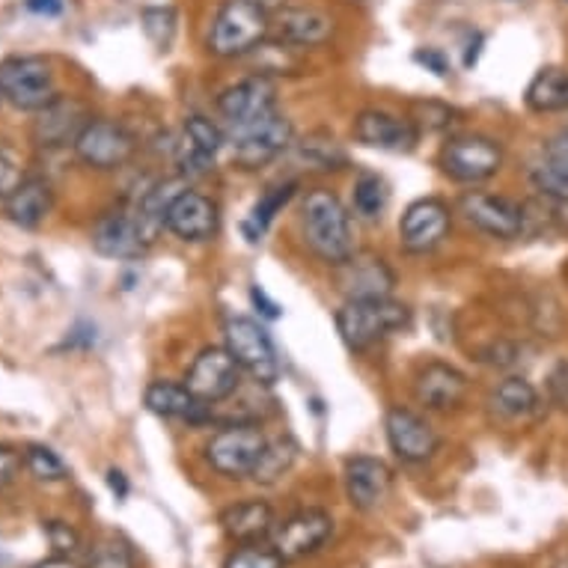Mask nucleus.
<instances>
[{
    "mask_svg": "<svg viewBox=\"0 0 568 568\" xmlns=\"http://www.w3.org/2000/svg\"><path fill=\"white\" fill-rule=\"evenodd\" d=\"M301 233H304L310 251L334 268L354 256L352 217L345 212L343 200L327 187H316L304 196Z\"/></svg>",
    "mask_w": 568,
    "mask_h": 568,
    "instance_id": "f257e3e1",
    "label": "nucleus"
},
{
    "mask_svg": "<svg viewBox=\"0 0 568 568\" xmlns=\"http://www.w3.org/2000/svg\"><path fill=\"white\" fill-rule=\"evenodd\" d=\"M271 12L260 0H224L209 30V54L221 60L253 54L268 39Z\"/></svg>",
    "mask_w": 568,
    "mask_h": 568,
    "instance_id": "f03ea898",
    "label": "nucleus"
},
{
    "mask_svg": "<svg viewBox=\"0 0 568 568\" xmlns=\"http://www.w3.org/2000/svg\"><path fill=\"white\" fill-rule=\"evenodd\" d=\"M410 325V310L393 298L345 301L336 313V331L352 352H366Z\"/></svg>",
    "mask_w": 568,
    "mask_h": 568,
    "instance_id": "7ed1b4c3",
    "label": "nucleus"
},
{
    "mask_svg": "<svg viewBox=\"0 0 568 568\" xmlns=\"http://www.w3.org/2000/svg\"><path fill=\"white\" fill-rule=\"evenodd\" d=\"M265 444L260 423H224L205 444V462L224 479H244L260 465Z\"/></svg>",
    "mask_w": 568,
    "mask_h": 568,
    "instance_id": "20e7f679",
    "label": "nucleus"
},
{
    "mask_svg": "<svg viewBox=\"0 0 568 568\" xmlns=\"http://www.w3.org/2000/svg\"><path fill=\"white\" fill-rule=\"evenodd\" d=\"M0 95L19 111L39 113L60 99L51 65L42 57H12L0 63Z\"/></svg>",
    "mask_w": 568,
    "mask_h": 568,
    "instance_id": "39448f33",
    "label": "nucleus"
},
{
    "mask_svg": "<svg viewBox=\"0 0 568 568\" xmlns=\"http://www.w3.org/2000/svg\"><path fill=\"white\" fill-rule=\"evenodd\" d=\"M230 150H233V161L244 170H260L265 164L283 155V152L295 146V125L290 116H283L280 111L268 113L265 120L244 125V129L230 131Z\"/></svg>",
    "mask_w": 568,
    "mask_h": 568,
    "instance_id": "423d86ee",
    "label": "nucleus"
},
{
    "mask_svg": "<svg viewBox=\"0 0 568 568\" xmlns=\"http://www.w3.org/2000/svg\"><path fill=\"white\" fill-rule=\"evenodd\" d=\"M224 339L230 354L239 361V366H242L244 373L251 375L253 382L262 384V387H271V384L277 382V352H274V343H271L268 331H265L256 318L230 316L224 322Z\"/></svg>",
    "mask_w": 568,
    "mask_h": 568,
    "instance_id": "0eeeda50",
    "label": "nucleus"
},
{
    "mask_svg": "<svg viewBox=\"0 0 568 568\" xmlns=\"http://www.w3.org/2000/svg\"><path fill=\"white\" fill-rule=\"evenodd\" d=\"M242 373L244 369L226 345H205L203 352L194 357V364L187 366L185 387L194 393L196 399L215 408L239 393Z\"/></svg>",
    "mask_w": 568,
    "mask_h": 568,
    "instance_id": "6e6552de",
    "label": "nucleus"
},
{
    "mask_svg": "<svg viewBox=\"0 0 568 568\" xmlns=\"http://www.w3.org/2000/svg\"><path fill=\"white\" fill-rule=\"evenodd\" d=\"M500 168H504L500 143L483 134H462V138L447 140L440 150V170L462 185H479Z\"/></svg>",
    "mask_w": 568,
    "mask_h": 568,
    "instance_id": "1a4fd4ad",
    "label": "nucleus"
},
{
    "mask_svg": "<svg viewBox=\"0 0 568 568\" xmlns=\"http://www.w3.org/2000/svg\"><path fill=\"white\" fill-rule=\"evenodd\" d=\"M75 155L93 170H120L138 152V140L125 125L113 120H90L75 140Z\"/></svg>",
    "mask_w": 568,
    "mask_h": 568,
    "instance_id": "9d476101",
    "label": "nucleus"
},
{
    "mask_svg": "<svg viewBox=\"0 0 568 568\" xmlns=\"http://www.w3.org/2000/svg\"><path fill=\"white\" fill-rule=\"evenodd\" d=\"M458 212L470 226L491 239H518L527 233L524 205L513 203L509 196L488 194V191H467L458 200Z\"/></svg>",
    "mask_w": 568,
    "mask_h": 568,
    "instance_id": "9b49d317",
    "label": "nucleus"
},
{
    "mask_svg": "<svg viewBox=\"0 0 568 568\" xmlns=\"http://www.w3.org/2000/svg\"><path fill=\"white\" fill-rule=\"evenodd\" d=\"M217 111L230 125V131L253 125V122L265 120L268 113L277 111V84L265 75L244 78L217 95Z\"/></svg>",
    "mask_w": 568,
    "mask_h": 568,
    "instance_id": "f8f14e48",
    "label": "nucleus"
},
{
    "mask_svg": "<svg viewBox=\"0 0 568 568\" xmlns=\"http://www.w3.org/2000/svg\"><path fill=\"white\" fill-rule=\"evenodd\" d=\"M453 230V212L444 200L426 196L405 209L399 217V242L408 253L435 251Z\"/></svg>",
    "mask_w": 568,
    "mask_h": 568,
    "instance_id": "ddd939ff",
    "label": "nucleus"
},
{
    "mask_svg": "<svg viewBox=\"0 0 568 568\" xmlns=\"http://www.w3.org/2000/svg\"><path fill=\"white\" fill-rule=\"evenodd\" d=\"M384 429H387V444H390L396 458H402L405 465H423L440 447L438 432L432 429L429 419H423L408 408L387 410Z\"/></svg>",
    "mask_w": 568,
    "mask_h": 568,
    "instance_id": "4468645a",
    "label": "nucleus"
},
{
    "mask_svg": "<svg viewBox=\"0 0 568 568\" xmlns=\"http://www.w3.org/2000/svg\"><path fill=\"white\" fill-rule=\"evenodd\" d=\"M221 230V212L212 196L200 194L185 187L182 194L173 200L168 212V233H173L179 242L203 244L212 242Z\"/></svg>",
    "mask_w": 568,
    "mask_h": 568,
    "instance_id": "2eb2a0df",
    "label": "nucleus"
},
{
    "mask_svg": "<svg viewBox=\"0 0 568 568\" xmlns=\"http://www.w3.org/2000/svg\"><path fill=\"white\" fill-rule=\"evenodd\" d=\"M334 532V518L322 509H304L295 513L292 518L280 524L274 536H271V548L277 550L280 557L292 562V559H304L316 554Z\"/></svg>",
    "mask_w": 568,
    "mask_h": 568,
    "instance_id": "dca6fc26",
    "label": "nucleus"
},
{
    "mask_svg": "<svg viewBox=\"0 0 568 568\" xmlns=\"http://www.w3.org/2000/svg\"><path fill=\"white\" fill-rule=\"evenodd\" d=\"M93 247L99 256L116 262H134L150 251L131 209H113L95 221Z\"/></svg>",
    "mask_w": 568,
    "mask_h": 568,
    "instance_id": "f3484780",
    "label": "nucleus"
},
{
    "mask_svg": "<svg viewBox=\"0 0 568 568\" xmlns=\"http://www.w3.org/2000/svg\"><path fill=\"white\" fill-rule=\"evenodd\" d=\"M352 131L357 143L382 152H410L419 140L417 122L387 111H361Z\"/></svg>",
    "mask_w": 568,
    "mask_h": 568,
    "instance_id": "a211bd4d",
    "label": "nucleus"
},
{
    "mask_svg": "<svg viewBox=\"0 0 568 568\" xmlns=\"http://www.w3.org/2000/svg\"><path fill=\"white\" fill-rule=\"evenodd\" d=\"M345 497L357 513H373L387 500L393 488V470L375 456H354L345 462Z\"/></svg>",
    "mask_w": 568,
    "mask_h": 568,
    "instance_id": "6ab92c4d",
    "label": "nucleus"
},
{
    "mask_svg": "<svg viewBox=\"0 0 568 568\" xmlns=\"http://www.w3.org/2000/svg\"><path fill=\"white\" fill-rule=\"evenodd\" d=\"M336 286L345 301L354 298H390L396 286V274L382 256L354 253L352 260L336 265Z\"/></svg>",
    "mask_w": 568,
    "mask_h": 568,
    "instance_id": "aec40b11",
    "label": "nucleus"
},
{
    "mask_svg": "<svg viewBox=\"0 0 568 568\" xmlns=\"http://www.w3.org/2000/svg\"><path fill=\"white\" fill-rule=\"evenodd\" d=\"M93 120L90 111L78 99H54L45 111L37 113L33 122V140L42 150H63V146H75L87 122Z\"/></svg>",
    "mask_w": 568,
    "mask_h": 568,
    "instance_id": "412c9836",
    "label": "nucleus"
},
{
    "mask_svg": "<svg viewBox=\"0 0 568 568\" xmlns=\"http://www.w3.org/2000/svg\"><path fill=\"white\" fill-rule=\"evenodd\" d=\"M143 402L155 417L182 419L187 426H205L215 419V408L196 399L194 393L185 387V382H152L143 393Z\"/></svg>",
    "mask_w": 568,
    "mask_h": 568,
    "instance_id": "4be33fe9",
    "label": "nucleus"
},
{
    "mask_svg": "<svg viewBox=\"0 0 568 568\" xmlns=\"http://www.w3.org/2000/svg\"><path fill=\"white\" fill-rule=\"evenodd\" d=\"M414 396L429 410L458 408L467 396V375L444 361H432L417 373Z\"/></svg>",
    "mask_w": 568,
    "mask_h": 568,
    "instance_id": "5701e85b",
    "label": "nucleus"
},
{
    "mask_svg": "<svg viewBox=\"0 0 568 568\" xmlns=\"http://www.w3.org/2000/svg\"><path fill=\"white\" fill-rule=\"evenodd\" d=\"M271 21V30L295 48H318L334 37V19L313 7H283Z\"/></svg>",
    "mask_w": 568,
    "mask_h": 568,
    "instance_id": "b1692460",
    "label": "nucleus"
},
{
    "mask_svg": "<svg viewBox=\"0 0 568 568\" xmlns=\"http://www.w3.org/2000/svg\"><path fill=\"white\" fill-rule=\"evenodd\" d=\"M185 187L187 182L182 176L161 179V182H155L150 191H143V194H140L138 203L131 205V212H134V217H138L140 233H143V239H146L150 247L159 242V235L168 230L170 205H173V200H176Z\"/></svg>",
    "mask_w": 568,
    "mask_h": 568,
    "instance_id": "393cba45",
    "label": "nucleus"
},
{
    "mask_svg": "<svg viewBox=\"0 0 568 568\" xmlns=\"http://www.w3.org/2000/svg\"><path fill=\"white\" fill-rule=\"evenodd\" d=\"M54 209V191L45 179H21V185L3 200V212L21 230H39Z\"/></svg>",
    "mask_w": 568,
    "mask_h": 568,
    "instance_id": "a878e982",
    "label": "nucleus"
},
{
    "mask_svg": "<svg viewBox=\"0 0 568 568\" xmlns=\"http://www.w3.org/2000/svg\"><path fill=\"white\" fill-rule=\"evenodd\" d=\"M221 527L235 545H260L262 539L274 536V509L262 500L235 504L221 515Z\"/></svg>",
    "mask_w": 568,
    "mask_h": 568,
    "instance_id": "bb28decb",
    "label": "nucleus"
},
{
    "mask_svg": "<svg viewBox=\"0 0 568 568\" xmlns=\"http://www.w3.org/2000/svg\"><path fill=\"white\" fill-rule=\"evenodd\" d=\"M527 108L536 113H566L568 111V69L545 65L527 87L524 95Z\"/></svg>",
    "mask_w": 568,
    "mask_h": 568,
    "instance_id": "cd10ccee",
    "label": "nucleus"
},
{
    "mask_svg": "<svg viewBox=\"0 0 568 568\" xmlns=\"http://www.w3.org/2000/svg\"><path fill=\"white\" fill-rule=\"evenodd\" d=\"M494 410L506 419H527L539 408V393L527 378H504L491 393Z\"/></svg>",
    "mask_w": 568,
    "mask_h": 568,
    "instance_id": "c85d7f7f",
    "label": "nucleus"
},
{
    "mask_svg": "<svg viewBox=\"0 0 568 568\" xmlns=\"http://www.w3.org/2000/svg\"><path fill=\"white\" fill-rule=\"evenodd\" d=\"M295 191H298V182H286V185L271 187V191H265V194L256 200V205L251 209V217L244 221V235H247V242H262V235H265V230L271 226V221L286 209V203L295 196Z\"/></svg>",
    "mask_w": 568,
    "mask_h": 568,
    "instance_id": "c756f323",
    "label": "nucleus"
},
{
    "mask_svg": "<svg viewBox=\"0 0 568 568\" xmlns=\"http://www.w3.org/2000/svg\"><path fill=\"white\" fill-rule=\"evenodd\" d=\"M295 462H298V444H295L290 435L274 438L265 444V453H262L260 465H256V470L251 474V479L260 485H274L290 474L292 467H295Z\"/></svg>",
    "mask_w": 568,
    "mask_h": 568,
    "instance_id": "7c9ffc66",
    "label": "nucleus"
},
{
    "mask_svg": "<svg viewBox=\"0 0 568 568\" xmlns=\"http://www.w3.org/2000/svg\"><path fill=\"white\" fill-rule=\"evenodd\" d=\"M352 200L357 215H364L366 221H378V217L384 215L387 203H390V191H387L382 176H375V173H361L357 182H354Z\"/></svg>",
    "mask_w": 568,
    "mask_h": 568,
    "instance_id": "2f4dec72",
    "label": "nucleus"
},
{
    "mask_svg": "<svg viewBox=\"0 0 568 568\" xmlns=\"http://www.w3.org/2000/svg\"><path fill=\"white\" fill-rule=\"evenodd\" d=\"M295 150H298L301 161H307L310 168L316 170H339L348 164L343 146L327 134H310L301 143H295Z\"/></svg>",
    "mask_w": 568,
    "mask_h": 568,
    "instance_id": "473e14b6",
    "label": "nucleus"
},
{
    "mask_svg": "<svg viewBox=\"0 0 568 568\" xmlns=\"http://www.w3.org/2000/svg\"><path fill=\"white\" fill-rule=\"evenodd\" d=\"M182 138H185L187 143H194L196 150H203L205 155H212V159L226 146V134L221 131V125H215L209 116H200V113L187 116Z\"/></svg>",
    "mask_w": 568,
    "mask_h": 568,
    "instance_id": "72a5a7b5",
    "label": "nucleus"
},
{
    "mask_svg": "<svg viewBox=\"0 0 568 568\" xmlns=\"http://www.w3.org/2000/svg\"><path fill=\"white\" fill-rule=\"evenodd\" d=\"M24 465L33 476H37L39 483H63L65 476H69V467L60 456H57L54 449L42 447V444H33L24 453Z\"/></svg>",
    "mask_w": 568,
    "mask_h": 568,
    "instance_id": "f704fd0d",
    "label": "nucleus"
},
{
    "mask_svg": "<svg viewBox=\"0 0 568 568\" xmlns=\"http://www.w3.org/2000/svg\"><path fill=\"white\" fill-rule=\"evenodd\" d=\"M140 21H143L146 37L152 39V45L161 51L173 45V37H176V10L173 7H150V10H143Z\"/></svg>",
    "mask_w": 568,
    "mask_h": 568,
    "instance_id": "c9c22d12",
    "label": "nucleus"
},
{
    "mask_svg": "<svg viewBox=\"0 0 568 568\" xmlns=\"http://www.w3.org/2000/svg\"><path fill=\"white\" fill-rule=\"evenodd\" d=\"M90 568H138L134 566V554L125 541L120 539H102L95 541L93 550H90V559H87Z\"/></svg>",
    "mask_w": 568,
    "mask_h": 568,
    "instance_id": "e433bc0d",
    "label": "nucleus"
},
{
    "mask_svg": "<svg viewBox=\"0 0 568 568\" xmlns=\"http://www.w3.org/2000/svg\"><path fill=\"white\" fill-rule=\"evenodd\" d=\"M286 559L280 557L274 548H262V545H239V548L226 557L224 568H283Z\"/></svg>",
    "mask_w": 568,
    "mask_h": 568,
    "instance_id": "4c0bfd02",
    "label": "nucleus"
},
{
    "mask_svg": "<svg viewBox=\"0 0 568 568\" xmlns=\"http://www.w3.org/2000/svg\"><path fill=\"white\" fill-rule=\"evenodd\" d=\"M176 164H179V173H182V179L205 176L209 170H215V159H212V155H205L203 150H196L194 143H187L185 138L179 140Z\"/></svg>",
    "mask_w": 568,
    "mask_h": 568,
    "instance_id": "58836bf2",
    "label": "nucleus"
},
{
    "mask_svg": "<svg viewBox=\"0 0 568 568\" xmlns=\"http://www.w3.org/2000/svg\"><path fill=\"white\" fill-rule=\"evenodd\" d=\"M45 536L51 541V548L57 550V557H75L84 548L75 527H69L65 521H45Z\"/></svg>",
    "mask_w": 568,
    "mask_h": 568,
    "instance_id": "ea45409f",
    "label": "nucleus"
},
{
    "mask_svg": "<svg viewBox=\"0 0 568 568\" xmlns=\"http://www.w3.org/2000/svg\"><path fill=\"white\" fill-rule=\"evenodd\" d=\"M21 185V168L12 161V155L7 152H0V200H7V196Z\"/></svg>",
    "mask_w": 568,
    "mask_h": 568,
    "instance_id": "a19ab883",
    "label": "nucleus"
},
{
    "mask_svg": "<svg viewBox=\"0 0 568 568\" xmlns=\"http://www.w3.org/2000/svg\"><path fill=\"white\" fill-rule=\"evenodd\" d=\"M21 462L24 456H19L16 449L7 447V444H0V491L7 488V485L16 483V476L21 470Z\"/></svg>",
    "mask_w": 568,
    "mask_h": 568,
    "instance_id": "79ce46f5",
    "label": "nucleus"
},
{
    "mask_svg": "<svg viewBox=\"0 0 568 568\" xmlns=\"http://www.w3.org/2000/svg\"><path fill=\"white\" fill-rule=\"evenodd\" d=\"M541 159L554 161V164H559V168L568 170V125L562 131H557V134H554V138L545 143Z\"/></svg>",
    "mask_w": 568,
    "mask_h": 568,
    "instance_id": "37998d69",
    "label": "nucleus"
},
{
    "mask_svg": "<svg viewBox=\"0 0 568 568\" xmlns=\"http://www.w3.org/2000/svg\"><path fill=\"white\" fill-rule=\"evenodd\" d=\"M414 60H417L419 65H426L432 75H438V78L449 75V60L440 54L438 48H419L417 54H414Z\"/></svg>",
    "mask_w": 568,
    "mask_h": 568,
    "instance_id": "c03bdc74",
    "label": "nucleus"
},
{
    "mask_svg": "<svg viewBox=\"0 0 568 568\" xmlns=\"http://www.w3.org/2000/svg\"><path fill=\"white\" fill-rule=\"evenodd\" d=\"M251 301H253V307L260 310L265 318H280V304H274V301H271L268 295L262 292V286H253Z\"/></svg>",
    "mask_w": 568,
    "mask_h": 568,
    "instance_id": "a18cd8bd",
    "label": "nucleus"
},
{
    "mask_svg": "<svg viewBox=\"0 0 568 568\" xmlns=\"http://www.w3.org/2000/svg\"><path fill=\"white\" fill-rule=\"evenodd\" d=\"M28 10L37 12V16H60L63 0H28Z\"/></svg>",
    "mask_w": 568,
    "mask_h": 568,
    "instance_id": "49530a36",
    "label": "nucleus"
},
{
    "mask_svg": "<svg viewBox=\"0 0 568 568\" xmlns=\"http://www.w3.org/2000/svg\"><path fill=\"white\" fill-rule=\"evenodd\" d=\"M108 485H111V491L116 500H125V497H129V483H125V476H122V470H116V467L108 470Z\"/></svg>",
    "mask_w": 568,
    "mask_h": 568,
    "instance_id": "de8ad7c7",
    "label": "nucleus"
},
{
    "mask_svg": "<svg viewBox=\"0 0 568 568\" xmlns=\"http://www.w3.org/2000/svg\"><path fill=\"white\" fill-rule=\"evenodd\" d=\"M33 568H81V566H78L72 557H51V559H45V562H39V566H33Z\"/></svg>",
    "mask_w": 568,
    "mask_h": 568,
    "instance_id": "09e8293b",
    "label": "nucleus"
},
{
    "mask_svg": "<svg viewBox=\"0 0 568 568\" xmlns=\"http://www.w3.org/2000/svg\"><path fill=\"white\" fill-rule=\"evenodd\" d=\"M0 99H3V95H0Z\"/></svg>",
    "mask_w": 568,
    "mask_h": 568,
    "instance_id": "8fccbe9b",
    "label": "nucleus"
}]
</instances>
